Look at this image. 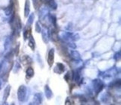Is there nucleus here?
Instances as JSON below:
<instances>
[{"mask_svg":"<svg viewBox=\"0 0 121 105\" xmlns=\"http://www.w3.org/2000/svg\"><path fill=\"white\" fill-rule=\"evenodd\" d=\"M1 85H2V82L0 81V89H1Z\"/></svg>","mask_w":121,"mask_h":105,"instance_id":"c756f323","label":"nucleus"},{"mask_svg":"<svg viewBox=\"0 0 121 105\" xmlns=\"http://www.w3.org/2000/svg\"><path fill=\"white\" fill-rule=\"evenodd\" d=\"M13 4H10L8 7H7L5 9H4V13H5L6 16H11L13 13Z\"/></svg>","mask_w":121,"mask_h":105,"instance_id":"a211bd4d","label":"nucleus"},{"mask_svg":"<svg viewBox=\"0 0 121 105\" xmlns=\"http://www.w3.org/2000/svg\"><path fill=\"white\" fill-rule=\"evenodd\" d=\"M22 63L24 66H29L32 63V59L28 55H25L22 57Z\"/></svg>","mask_w":121,"mask_h":105,"instance_id":"6e6552de","label":"nucleus"},{"mask_svg":"<svg viewBox=\"0 0 121 105\" xmlns=\"http://www.w3.org/2000/svg\"><path fill=\"white\" fill-rule=\"evenodd\" d=\"M47 16H48L51 23L55 26V28H56L57 27V18H56V16H55L54 14H52V13H49Z\"/></svg>","mask_w":121,"mask_h":105,"instance_id":"9b49d317","label":"nucleus"},{"mask_svg":"<svg viewBox=\"0 0 121 105\" xmlns=\"http://www.w3.org/2000/svg\"><path fill=\"white\" fill-rule=\"evenodd\" d=\"M48 11L47 9H46V8H41L40 10V12H39V18H40V19H43V18H44L46 16L48 15Z\"/></svg>","mask_w":121,"mask_h":105,"instance_id":"2eb2a0df","label":"nucleus"},{"mask_svg":"<svg viewBox=\"0 0 121 105\" xmlns=\"http://www.w3.org/2000/svg\"><path fill=\"white\" fill-rule=\"evenodd\" d=\"M71 78H73V77H71V72H67V74L65 75V76H64V79L66 80V81L68 82Z\"/></svg>","mask_w":121,"mask_h":105,"instance_id":"b1692460","label":"nucleus"},{"mask_svg":"<svg viewBox=\"0 0 121 105\" xmlns=\"http://www.w3.org/2000/svg\"><path fill=\"white\" fill-rule=\"evenodd\" d=\"M20 69V65L19 63L17 62L15 66H14V69H13V72H17Z\"/></svg>","mask_w":121,"mask_h":105,"instance_id":"393cba45","label":"nucleus"},{"mask_svg":"<svg viewBox=\"0 0 121 105\" xmlns=\"http://www.w3.org/2000/svg\"><path fill=\"white\" fill-rule=\"evenodd\" d=\"M41 27H40V25L39 24V22H37L36 23H35V31L37 33H40L41 32Z\"/></svg>","mask_w":121,"mask_h":105,"instance_id":"5701e85b","label":"nucleus"},{"mask_svg":"<svg viewBox=\"0 0 121 105\" xmlns=\"http://www.w3.org/2000/svg\"><path fill=\"white\" fill-rule=\"evenodd\" d=\"M67 43H68V45L71 48H76V43H74L73 42H69V41H68Z\"/></svg>","mask_w":121,"mask_h":105,"instance_id":"bb28decb","label":"nucleus"},{"mask_svg":"<svg viewBox=\"0 0 121 105\" xmlns=\"http://www.w3.org/2000/svg\"><path fill=\"white\" fill-rule=\"evenodd\" d=\"M54 59H55V49L51 48L48 53V59H47V63L50 67H52L53 65Z\"/></svg>","mask_w":121,"mask_h":105,"instance_id":"7ed1b4c3","label":"nucleus"},{"mask_svg":"<svg viewBox=\"0 0 121 105\" xmlns=\"http://www.w3.org/2000/svg\"><path fill=\"white\" fill-rule=\"evenodd\" d=\"M47 4H48L49 7L51 8L52 9H53V10H56L57 8H58V4L55 0H48Z\"/></svg>","mask_w":121,"mask_h":105,"instance_id":"dca6fc26","label":"nucleus"},{"mask_svg":"<svg viewBox=\"0 0 121 105\" xmlns=\"http://www.w3.org/2000/svg\"><path fill=\"white\" fill-rule=\"evenodd\" d=\"M26 73V76L28 77H32L35 75V71L33 69V68L31 67V66H29L27 68Z\"/></svg>","mask_w":121,"mask_h":105,"instance_id":"f3484780","label":"nucleus"},{"mask_svg":"<svg viewBox=\"0 0 121 105\" xmlns=\"http://www.w3.org/2000/svg\"><path fill=\"white\" fill-rule=\"evenodd\" d=\"M30 13V2L29 0H26L25 7H24V16L25 17H28Z\"/></svg>","mask_w":121,"mask_h":105,"instance_id":"0eeeda50","label":"nucleus"},{"mask_svg":"<svg viewBox=\"0 0 121 105\" xmlns=\"http://www.w3.org/2000/svg\"><path fill=\"white\" fill-rule=\"evenodd\" d=\"M34 20H35V14L34 13H31V14L29 16V18H28V21H27V23H26L27 27L28 26L30 27L32 24H33Z\"/></svg>","mask_w":121,"mask_h":105,"instance_id":"6ab92c4d","label":"nucleus"},{"mask_svg":"<svg viewBox=\"0 0 121 105\" xmlns=\"http://www.w3.org/2000/svg\"><path fill=\"white\" fill-rule=\"evenodd\" d=\"M34 104H41L43 101V97H42V94L40 93H36L34 97Z\"/></svg>","mask_w":121,"mask_h":105,"instance_id":"423d86ee","label":"nucleus"},{"mask_svg":"<svg viewBox=\"0 0 121 105\" xmlns=\"http://www.w3.org/2000/svg\"><path fill=\"white\" fill-rule=\"evenodd\" d=\"M120 57H121V53L120 52H116L115 54L114 55V59L116 61H119L120 60Z\"/></svg>","mask_w":121,"mask_h":105,"instance_id":"4be33fe9","label":"nucleus"},{"mask_svg":"<svg viewBox=\"0 0 121 105\" xmlns=\"http://www.w3.org/2000/svg\"><path fill=\"white\" fill-rule=\"evenodd\" d=\"M70 57H72L73 60L76 61H81L80 54L78 53L77 51H71V52H70Z\"/></svg>","mask_w":121,"mask_h":105,"instance_id":"9d476101","label":"nucleus"},{"mask_svg":"<svg viewBox=\"0 0 121 105\" xmlns=\"http://www.w3.org/2000/svg\"><path fill=\"white\" fill-rule=\"evenodd\" d=\"M48 32H49V39L52 40L53 42H58L59 40V36L55 29H51Z\"/></svg>","mask_w":121,"mask_h":105,"instance_id":"20e7f679","label":"nucleus"},{"mask_svg":"<svg viewBox=\"0 0 121 105\" xmlns=\"http://www.w3.org/2000/svg\"><path fill=\"white\" fill-rule=\"evenodd\" d=\"M27 95V88L24 85H21L17 90V98L20 102L25 101Z\"/></svg>","mask_w":121,"mask_h":105,"instance_id":"f257e3e1","label":"nucleus"},{"mask_svg":"<svg viewBox=\"0 0 121 105\" xmlns=\"http://www.w3.org/2000/svg\"><path fill=\"white\" fill-rule=\"evenodd\" d=\"M41 34H42V40L43 42L46 44L49 43V32L46 30H43L41 31Z\"/></svg>","mask_w":121,"mask_h":105,"instance_id":"1a4fd4ad","label":"nucleus"},{"mask_svg":"<svg viewBox=\"0 0 121 105\" xmlns=\"http://www.w3.org/2000/svg\"><path fill=\"white\" fill-rule=\"evenodd\" d=\"M66 29L68 31H71L72 30H73V24L71 23H68L67 24V27H66Z\"/></svg>","mask_w":121,"mask_h":105,"instance_id":"cd10ccee","label":"nucleus"},{"mask_svg":"<svg viewBox=\"0 0 121 105\" xmlns=\"http://www.w3.org/2000/svg\"><path fill=\"white\" fill-rule=\"evenodd\" d=\"M32 1H33V4H34V6L37 8V7H38V4H39V0H32Z\"/></svg>","mask_w":121,"mask_h":105,"instance_id":"c85d7f7f","label":"nucleus"},{"mask_svg":"<svg viewBox=\"0 0 121 105\" xmlns=\"http://www.w3.org/2000/svg\"><path fill=\"white\" fill-rule=\"evenodd\" d=\"M80 36H79V34H73L72 37H71V40L73 41V42H75V41H78V40H79Z\"/></svg>","mask_w":121,"mask_h":105,"instance_id":"412c9836","label":"nucleus"},{"mask_svg":"<svg viewBox=\"0 0 121 105\" xmlns=\"http://www.w3.org/2000/svg\"><path fill=\"white\" fill-rule=\"evenodd\" d=\"M55 69H58V71H56L55 72L56 73H58V74H60V73H62L65 71V66L63 63H58L57 65H56V67L55 68Z\"/></svg>","mask_w":121,"mask_h":105,"instance_id":"ddd939ff","label":"nucleus"},{"mask_svg":"<svg viewBox=\"0 0 121 105\" xmlns=\"http://www.w3.org/2000/svg\"><path fill=\"white\" fill-rule=\"evenodd\" d=\"M10 92H11V86L8 85L6 86V88L4 89V95H3L4 101H6V100L8 99L9 95H10Z\"/></svg>","mask_w":121,"mask_h":105,"instance_id":"4468645a","label":"nucleus"},{"mask_svg":"<svg viewBox=\"0 0 121 105\" xmlns=\"http://www.w3.org/2000/svg\"><path fill=\"white\" fill-rule=\"evenodd\" d=\"M112 86H116V87H120V79H118V80H117V81H115L114 83L112 84Z\"/></svg>","mask_w":121,"mask_h":105,"instance_id":"a878e982","label":"nucleus"},{"mask_svg":"<svg viewBox=\"0 0 121 105\" xmlns=\"http://www.w3.org/2000/svg\"><path fill=\"white\" fill-rule=\"evenodd\" d=\"M93 86H94V92L96 95H98L104 88V83L100 79H94L93 81Z\"/></svg>","mask_w":121,"mask_h":105,"instance_id":"f03ea898","label":"nucleus"},{"mask_svg":"<svg viewBox=\"0 0 121 105\" xmlns=\"http://www.w3.org/2000/svg\"><path fill=\"white\" fill-rule=\"evenodd\" d=\"M44 92H45V95L47 99H51L53 96V93H52V89H50V87L49 86V85L46 84L44 86Z\"/></svg>","mask_w":121,"mask_h":105,"instance_id":"39448f33","label":"nucleus"},{"mask_svg":"<svg viewBox=\"0 0 121 105\" xmlns=\"http://www.w3.org/2000/svg\"><path fill=\"white\" fill-rule=\"evenodd\" d=\"M30 30H28V29H25L24 32H23V36H24V40H27L29 38V36H30Z\"/></svg>","mask_w":121,"mask_h":105,"instance_id":"aec40b11","label":"nucleus"},{"mask_svg":"<svg viewBox=\"0 0 121 105\" xmlns=\"http://www.w3.org/2000/svg\"><path fill=\"white\" fill-rule=\"evenodd\" d=\"M29 46L32 51H34L35 48V40L31 34H30V36H29Z\"/></svg>","mask_w":121,"mask_h":105,"instance_id":"f8f14e48","label":"nucleus"}]
</instances>
